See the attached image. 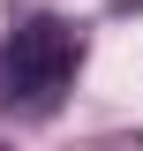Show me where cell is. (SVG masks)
I'll list each match as a JSON object with an SVG mask.
<instances>
[{
  "mask_svg": "<svg viewBox=\"0 0 143 151\" xmlns=\"http://www.w3.org/2000/svg\"><path fill=\"white\" fill-rule=\"evenodd\" d=\"M83 68V30L60 15H30L8 30V53H0V91L15 113H53L60 91Z\"/></svg>",
  "mask_w": 143,
  "mask_h": 151,
  "instance_id": "1",
  "label": "cell"
}]
</instances>
